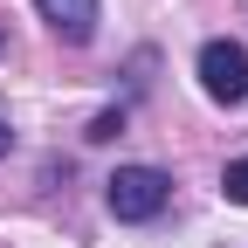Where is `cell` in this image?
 <instances>
[{
	"instance_id": "8992f818",
	"label": "cell",
	"mask_w": 248,
	"mask_h": 248,
	"mask_svg": "<svg viewBox=\"0 0 248 248\" xmlns=\"http://www.w3.org/2000/svg\"><path fill=\"white\" fill-rule=\"evenodd\" d=\"M7 145H14V131H7V117H0V159H7Z\"/></svg>"
},
{
	"instance_id": "3957f363",
	"label": "cell",
	"mask_w": 248,
	"mask_h": 248,
	"mask_svg": "<svg viewBox=\"0 0 248 248\" xmlns=\"http://www.w3.org/2000/svg\"><path fill=\"white\" fill-rule=\"evenodd\" d=\"M35 7H42V21L62 42H90L97 35V0H35Z\"/></svg>"
},
{
	"instance_id": "7a4b0ae2",
	"label": "cell",
	"mask_w": 248,
	"mask_h": 248,
	"mask_svg": "<svg viewBox=\"0 0 248 248\" xmlns=\"http://www.w3.org/2000/svg\"><path fill=\"white\" fill-rule=\"evenodd\" d=\"M200 90L214 104H248V48L241 42H207L200 48Z\"/></svg>"
},
{
	"instance_id": "6da1fadb",
	"label": "cell",
	"mask_w": 248,
	"mask_h": 248,
	"mask_svg": "<svg viewBox=\"0 0 248 248\" xmlns=\"http://www.w3.org/2000/svg\"><path fill=\"white\" fill-rule=\"evenodd\" d=\"M166 193H172V179L159 172V166H117V179H110V214L117 221H152V214L166 207Z\"/></svg>"
},
{
	"instance_id": "277c9868",
	"label": "cell",
	"mask_w": 248,
	"mask_h": 248,
	"mask_svg": "<svg viewBox=\"0 0 248 248\" xmlns=\"http://www.w3.org/2000/svg\"><path fill=\"white\" fill-rule=\"evenodd\" d=\"M221 193H228L234 207H248V159H234V166L221 172Z\"/></svg>"
},
{
	"instance_id": "5b68a950",
	"label": "cell",
	"mask_w": 248,
	"mask_h": 248,
	"mask_svg": "<svg viewBox=\"0 0 248 248\" xmlns=\"http://www.w3.org/2000/svg\"><path fill=\"white\" fill-rule=\"evenodd\" d=\"M117 131H124V117H117V110H104L97 124H90V138H117Z\"/></svg>"
}]
</instances>
